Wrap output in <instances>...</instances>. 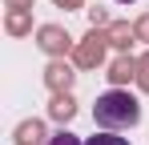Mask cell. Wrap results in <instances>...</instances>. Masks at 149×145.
<instances>
[{
  "instance_id": "obj_1",
  "label": "cell",
  "mask_w": 149,
  "mask_h": 145,
  "mask_svg": "<svg viewBox=\"0 0 149 145\" xmlns=\"http://www.w3.org/2000/svg\"><path fill=\"white\" fill-rule=\"evenodd\" d=\"M93 121H97V129H105V133H125V129H133L141 121V101L133 93H125V89H109V93L97 97Z\"/></svg>"
},
{
  "instance_id": "obj_2",
  "label": "cell",
  "mask_w": 149,
  "mask_h": 145,
  "mask_svg": "<svg viewBox=\"0 0 149 145\" xmlns=\"http://www.w3.org/2000/svg\"><path fill=\"white\" fill-rule=\"evenodd\" d=\"M85 145H129V137H121V133H105V129H101L97 137H89Z\"/></svg>"
},
{
  "instance_id": "obj_3",
  "label": "cell",
  "mask_w": 149,
  "mask_h": 145,
  "mask_svg": "<svg viewBox=\"0 0 149 145\" xmlns=\"http://www.w3.org/2000/svg\"><path fill=\"white\" fill-rule=\"evenodd\" d=\"M49 145H85V141H81L77 133H69V129H61V133H52V137H49Z\"/></svg>"
},
{
  "instance_id": "obj_4",
  "label": "cell",
  "mask_w": 149,
  "mask_h": 145,
  "mask_svg": "<svg viewBox=\"0 0 149 145\" xmlns=\"http://www.w3.org/2000/svg\"><path fill=\"white\" fill-rule=\"evenodd\" d=\"M117 4H133V0H117Z\"/></svg>"
}]
</instances>
